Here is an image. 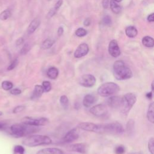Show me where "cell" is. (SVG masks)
Wrapping results in <instances>:
<instances>
[{
  "label": "cell",
  "instance_id": "e575fe53",
  "mask_svg": "<svg viewBox=\"0 0 154 154\" xmlns=\"http://www.w3.org/2000/svg\"><path fill=\"white\" fill-rule=\"evenodd\" d=\"M125 152V147L123 145L117 146L115 149V153L116 154H123Z\"/></svg>",
  "mask_w": 154,
  "mask_h": 154
},
{
  "label": "cell",
  "instance_id": "816d5d0a",
  "mask_svg": "<svg viewBox=\"0 0 154 154\" xmlns=\"http://www.w3.org/2000/svg\"><path fill=\"white\" fill-rule=\"evenodd\" d=\"M3 112H1V111H0V116H2L3 115Z\"/></svg>",
  "mask_w": 154,
  "mask_h": 154
},
{
  "label": "cell",
  "instance_id": "f546056e",
  "mask_svg": "<svg viewBox=\"0 0 154 154\" xmlns=\"http://www.w3.org/2000/svg\"><path fill=\"white\" fill-rule=\"evenodd\" d=\"M25 149L21 145H16L14 147L13 153L14 154H24Z\"/></svg>",
  "mask_w": 154,
  "mask_h": 154
},
{
  "label": "cell",
  "instance_id": "7bdbcfd3",
  "mask_svg": "<svg viewBox=\"0 0 154 154\" xmlns=\"http://www.w3.org/2000/svg\"><path fill=\"white\" fill-rule=\"evenodd\" d=\"M147 21L149 23H153L154 21V14L153 13H151L150 15H149L148 16Z\"/></svg>",
  "mask_w": 154,
  "mask_h": 154
},
{
  "label": "cell",
  "instance_id": "8d00e7d4",
  "mask_svg": "<svg viewBox=\"0 0 154 154\" xmlns=\"http://www.w3.org/2000/svg\"><path fill=\"white\" fill-rule=\"evenodd\" d=\"M30 46L29 44H25L21 50V52H20L21 54H22V55L26 54L30 51Z\"/></svg>",
  "mask_w": 154,
  "mask_h": 154
},
{
  "label": "cell",
  "instance_id": "277c9868",
  "mask_svg": "<svg viewBox=\"0 0 154 154\" xmlns=\"http://www.w3.org/2000/svg\"><path fill=\"white\" fill-rule=\"evenodd\" d=\"M136 101V96L132 93H128L122 96V103L119 108L122 114L127 115Z\"/></svg>",
  "mask_w": 154,
  "mask_h": 154
},
{
  "label": "cell",
  "instance_id": "1f68e13d",
  "mask_svg": "<svg viewBox=\"0 0 154 154\" xmlns=\"http://www.w3.org/2000/svg\"><path fill=\"white\" fill-rule=\"evenodd\" d=\"M148 150L150 154H154V139L151 137L148 141Z\"/></svg>",
  "mask_w": 154,
  "mask_h": 154
},
{
  "label": "cell",
  "instance_id": "4dcf8cb0",
  "mask_svg": "<svg viewBox=\"0 0 154 154\" xmlns=\"http://www.w3.org/2000/svg\"><path fill=\"white\" fill-rule=\"evenodd\" d=\"M87 34V31L83 28H79L77 29L75 31V34L76 36L80 37H84L85 36H86Z\"/></svg>",
  "mask_w": 154,
  "mask_h": 154
},
{
  "label": "cell",
  "instance_id": "5bb4252c",
  "mask_svg": "<svg viewBox=\"0 0 154 154\" xmlns=\"http://www.w3.org/2000/svg\"><path fill=\"white\" fill-rule=\"evenodd\" d=\"M107 102L111 108L119 109L122 103V97L119 96H111L107 100Z\"/></svg>",
  "mask_w": 154,
  "mask_h": 154
},
{
  "label": "cell",
  "instance_id": "2e32d148",
  "mask_svg": "<svg viewBox=\"0 0 154 154\" xmlns=\"http://www.w3.org/2000/svg\"><path fill=\"white\" fill-rule=\"evenodd\" d=\"M36 154H64L62 150L56 147L44 148L38 150Z\"/></svg>",
  "mask_w": 154,
  "mask_h": 154
},
{
  "label": "cell",
  "instance_id": "ba28073f",
  "mask_svg": "<svg viewBox=\"0 0 154 154\" xmlns=\"http://www.w3.org/2000/svg\"><path fill=\"white\" fill-rule=\"evenodd\" d=\"M96 82V78L92 74H84L78 80V83L81 86L87 88L93 87L95 85Z\"/></svg>",
  "mask_w": 154,
  "mask_h": 154
},
{
  "label": "cell",
  "instance_id": "e0dca14e",
  "mask_svg": "<svg viewBox=\"0 0 154 154\" xmlns=\"http://www.w3.org/2000/svg\"><path fill=\"white\" fill-rule=\"evenodd\" d=\"M96 100H97V99L96 98L94 95L92 94H86L84 97L83 104L85 107L89 108L91 107L92 105H93L96 102Z\"/></svg>",
  "mask_w": 154,
  "mask_h": 154
},
{
  "label": "cell",
  "instance_id": "7dc6e473",
  "mask_svg": "<svg viewBox=\"0 0 154 154\" xmlns=\"http://www.w3.org/2000/svg\"><path fill=\"white\" fill-rule=\"evenodd\" d=\"M153 85H154V82L153 81L152 82V84H151V90H152V92H153V90H154V88H153Z\"/></svg>",
  "mask_w": 154,
  "mask_h": 154
},
{
  "label": "cell",
  "instance_id": "ee69618b",
  "mask_svg": "<svg viewBox=\"0 0 154 154\" xmlns=\"http://www.w3.org/2000/svg\"><path fill=\"white\" fill-rule=\"evenodd\" d=\"M64 33V28L63 27H60L59 28V29H58V31H57V34L58 35H59V36H61Z\"/></svg>",
  "mask_w": 154,
  "mask_h": 154
},
{
  "label": "cell",
  "instance_id": "4fadbf2b",
  "mask_svg": "<svg viewBox=\"0 0 154 154\" xmlns=\"http://www.w3.org/2000/svg\"><path fill=\"white\" fill-rule=\"evenodd\" d=\"M89 51V48L87 44L83 43L80 44L76 49L74 52V57L76 59H80L86 55Z\"/></svg>",
  "mask_w": 154,
  "mask_h": 154
},
{
  "label": "cell",
  "instance_id": "5b68a950",
  "mask_svg": "<svg viewBox=\"0 0 154 154\" xmlns=\"http://www.w3.org/2000/svg\"><path fill=\"white\" fill-rule=\"evenodd\" d=\"M119 91L120 87L113 82L105 83L98 89V93L102 97H108L118 93Z\"/></svg>",
  "mask_w": 154,
  "mask_h": 154
},
{
  "label": "cell",
  "instance_id": "44dd1931",
  "mask_svg": "<svg viewBox=\"0 0 154 154\" xmlns=\"http://www.w3.org/2000/svg\"><path fill=\"white\" fill-rule=\"evenodd\" d=\"M59 70H58L55 67H52L48 69L46 72V75L48 76V78L52 80H55L56 79L58 76H59Z\"/></svg>",
  "mask_w": 154,
  "mask_h": 154
},
{
  "label": "cell",
  "instance_id": "4316f807",
  "mask_svg": "<svg viewBox=\"0 0 154 154\" xmlns=\"http://www.w3.org/2000/svg\"><path fill=\"white\" fill-rule=\"evenodd\" d=\"M60 102L62 105V106L65 108L67 109L68 107V104H69V100L68 98L65 95L62 96L60 98Z\"/></svg>",
  "mask_w": 154,
  "mask_h": 154
},
{
  "label": "cell",
  "instance_id": "9c48e42d",
  "mask_svg": "<svg viewBox=\"0 0 154 154\" xmlns=\"http://www.w3.org/2000/svg\"><path fill=\"white\" fill-rule=\"evenodd\" d=\"M90 112L94 116L96 117H104L108 114V109L105 105L100 104L92 107L90 109Z\"/></svg>",
  "mask_w": 154,
  "mask_h": 154
},
{
  "label": "cell",
  "instance_id": "681fc988",
  "mask_svg": "<svg viewBox=\"0 0 154 154\" xmlns=\"http://www.w3.org/2000/svg\"><path fill=\"white\" fill-rule=\"evenodd\" d=\"M3 127H4V125L0 123V129H3Z\"/></svg>",
  "mask_w": 154,
  "mask_h": 154
},
{
  "label": "cell",
  "instance_id": "ab89813d",
  "mask_svg": "<svg viewBox=\"0 0 154 154\" xmlns=\"http://www.w3.org/2000/svg\"><path fill=\"white\" fill-rule=\"evenodd\" d=\"M10 93L13 95H19L21 93V90L17 88L12 89L10 91Z\"/></svg>",
  "mask_w": 154,
  "mask_h": 154
},
{
  "label": "cell",
  "instance_id": "484cf974",
  "mask_svg": "<svg viewBox=\"0 0 154 154\" xmlns=\"http://www.w3.org/2000/svg\"><path fill=\"white\" fill-rule=\"evenodd\" d=\"M55 41L52 39V38H46L45 41H44L43 42V43L41 45V48L44 49H49L50 48H51L53 45L55 44Z\"/></svg>",
  "mask_w": 154,
  "mask_h": 154
},
{
  "label": "cell",
  "instance_id": "9a60e30c",
  "mask_svg": "<svg viewBox=\"0 0 154 154\" xmlns=\"http://www.w3.org/2000/svg\"><path fill=\"white\" fill-rule=\"evenodd\" d=\"M69 149L71 151L76 152L80 153H86L87 151V146L85 143H75L70 145Z\"/></svg>",
  "mask_w": 154,
  "mask_h": 154
},
{
  "label": "cell",
  "instance_id": "d6a6232c",
  "mask_svg": "<svg viewBox=\"0 0 154 154\" xmlns=\"http://www.w3.org/2000/svg\"><path fill=\"white\" fill-rule=\"evenodd\" d=\"M42 87L44 90V92H49L51 89H52V86H51V84L49 81H45L42 83Z\"/></svg>",
  "mask_w": 154,
  "mask_h": 154
},
{
  "label": "cell",
  "instance_id": "f1b7e54d",
  "mask_svg": "<svg viewBox=\"0 0 154 154\" xmlns=\"http://www.w3.org/2000/svg\"><path fill=\"white\" fill-rule=\"evenodd\" d=\"M11 16V12L9 10L7 9L4 10L1 14H0V19L3 21H5L7 19Z\"/></svg>",
  "mask_w": 154,
  "mask_h": 154
},
{
  "label": "cell",
  "instance_id": "7a4b0ae2",
  "mask_svg": "<svg viewBox=\"0 0 154 154\" xmlns=\"http://www.w3.org/2000/svg\"><path fill=\"white\" fill-rule=\"evenodd\" d=\"M36 127L37 126L27 125L24 123H16L11 126L10 130L13 136L16 137H22L37 131L38 129Z\"/></svg>",
  "mask_w": 154,
  "mask_h": 154
},
{
  "label": "cell",
  "instance_id": "30bf717a",
  "mask_svg": "<svg viewBox=\"0 0 154 154\" xmlns=\"http://www.w3.org/2000/svg\"><path fill=\"white\" fill-rule=\"evenodd\" d=\"M78 127L86 131L101 133V125H97L92 122H82L78 125Z\"/></svg>",
  "mask_w": 154,
  "mask_h": 154
},
{
  "label": "cell",
  "instance_id": "ac0fdd59",
  "mask_svg": "<svg viewBox=\"0 0 154 154\" xmlns=\"http://www.w3.org/2000/svg\"><path fill=\"white\" fill-rule=\"evenodd\" d=\"M44 93V90L42 86L36 85L34 86V89L33 90V92L31 96V99L34 100H37L38 98H40Z\"/></svg>",
  "mask_w": 154,
  "mask_h": 154
},
{
  "label": "cell",
  "instance_id": "8992f818",
  "mask_svg": "<svg viewBox=\"0 0 154 154\" xmlns=\"http://www.w3.org/2000/svg\"><path fill=\"white\" fill-rule=\"evenodd\" d=\"M125 130L122 124L118 122L101 125V133H107L113 135H121Z\"/></svg>",
  "mask_w": 154,
  "mask_h": 154
},
{
  "label": "cell",
  "instance_id": "7402d4cb",
  "mask_svg": "<svg viewBox=\"0 0 154 154\" xmlns=\"http://www.w3.org/2000/svg\"><path fill=\"white\" fill-rule=\"evenodd\" d=\"M125 33L128 37L134 38L137 36L138 31L136 27L133 26H129L125 29Z\"/></svg>",
  "mask_w": 154,
  "mask_h": 154
},
{
  "label": "cell",
  "instance_id": "3957f363",
  "mask_svg": "<svg viewBox=\"0 0 154 154\" xmlns=\"http://www.w3.org/2000/svg\"><path fill=\"white\" fill-rule=\"evenodd\" d=\"M23 143L28 147H36L41 145H49L52 143V140L49 137L43 135H33L25 138Z\"/></svg>",
  "mask_w": 154,
  "mask_h": 154
},
{
  "label": "cell",
  "instance_id": "83f0119b",
  "mask_svg": "<svg viewBox=\"0 0 154 154\" xmlns=\"http://www.w3.org/2000/svg\"><path fill=\"white\" fill-rule=\"evenodd\" d=\"M1 86L4 90H10L12 89H13V84L10 81H4L1 84Z\"/></svg>",
  "mask_w": 154,
  "mask_h": 154
},
{
  "label": "cell",
  "instance_id": "603a6c76",
  "mask_svg": "<svg viewBox=\"0 0 154 154\" xmlns=\"http://www.w3.org/2000/svg\"><path fill=\"white\" fill-rule=\"evenodd\" d=\"M153 108H154L153 102H152L149 105V108H148L147 112V118L148 121L152 123H153V122H154V115H153L154 111H153Z\"/></svg>",
  "mask_w": 154,
  "mask_h": 154
},
{
  "label": "cell",
  "instance_id": "52a82bcc",
  "mask_svg": "<svg viewBox=\"0 0 154 154\" xmlns=\"http://www.w3.org/2000/svg\"><path fill=\"white\" fill-rule=\"evenodd\" d=\"M22 122L27 125L41 126L47 125L49 123V120L46 118H34L31 117H25L22 119Z\"/></svg>",
  "mask_w": 154,
  "mask_h": 154
},
{
  "label": "cell",
  "instance_id": "c3c4849f",
  "mask_svg": "<svg viewBox=\"0 0 154 154\" xmlns=\"http://www.w3.org/2000/svg\"><path fill=\"white\" fill-rule=\"evenodd\" d=\"M128 154H143L142 152H133V153H130Z\"/></svg>",
  "mask_w": 154,
  "mask_h": 154
},
{
  "label": "cell",
  "instance_id": "b9f144b4",
  "mask_svg": "<svg viewBox=\"0 0 154 154\" xmlns=\"http://www.w3.org/2000/svg\"><path fill=\"white\" fill-rule=\"evenodd\" d=\"M109 0H102V6L104 7V9H106L108 8V6H109Z\"/></svg>",
  "mask_w": 154,
  "mask_h": 154
},
{
  "label": "cell",
  "instance_id": "60d3db41",
  "mask_svg": "<svg viewBox=\"0 0 154 154\" xmlns=\"http://www.w3.org/2000/svg\"><path fill=\"white\" fill-rule=\"evenodd\" d=\"M24 39L23 37H20L17 39V41H16V46H19L22 45L23 44H24Z\"/></svg>",
  "mask_w": 154,
  "mask_h": 154
},
{
  "label": "cell",
  "instance_id": "bcb514c9",
  "mask_svg": "<svg viewBox=\"0 0 154 154\" xmlns=\"http://www.w3.org/2000/svg\"><path fill=\"white\" fill-rule=\"evenodd\" d=\"M146 97L148 99V100H151L153 97V92L151 91L150 92H148L146 93Z\"/></svg>",
  "mask_w": 154,
  "mask_h": 154
},
{
  "label": "cell",
  "instance_id": "f6af8a7d",
  "mask_svg": "<svg viewBox=\"0 0 154 154\" xmlns=\"http://www.w3.org/2000/svg\"><path fill=\"white\" fill-rule=\"evenodd\" d=\"M90 24H91L90 19V18H86L84 20V25L85 26L87 27V26H89L90 25Z\"/></svg>",
  "mask_w": 154,
  "mask_h": 154
},
{
  "label": "cell",
  "instance_id": "d590c367",
  "mask_svg": "<svg viewBox=\"0 0 154 154\" xmlns=\"http://www.w3.org/2000/svg\"><path fill=\"white\" fill-rule=\"evenodd\" d=\"M102 23L105 25H110L111 24V19L110 16H105L102 19Z\"/></svg>",
  "mask_w": 154,
  "mask_h": 154
},
{
  "label": "cell",
  "instance_id": "cb8c5ba5",
  "mask_svg": "<svg viewBox=\"0 0 154 154\" xmlns=\"http://www.w3.org/2000/svg\"><path fill=\"white\" fill-rule=\"evenodd\" d=\"M142 44L147 48H153L154 46L153 38L150 36H145L143 38Z\"/></svg>",
  "mask_w": 154,
  "mask_h": 154
},
{
  "label": "cell",
  "instance_id": "6da1fadb",
  "mask_svg": "<svg viewBox=\"0 0 154 154\" xmlns=\"http://www.w3.org/2000/svg\"><path fill=\"white\" fill-rule=\"evenodd\" d=\"M113 73L116 79L126 80L132 78V72L122 60L115 62L113 65Z\"/></svg>",
  "mask_w": 154,
  "mask_h": 154
},
{
  "label": "cell",
  "instance_id": "ffe728a7",
  "mask_svg": "<svg viewBox=\"0 0 154 154\" xmlns=\"http://www.w3.org/2000/svg\"><path fill=\"white\" fill-rule=\"evenodd\" d=\"M63 0H59L56 4H55V6L54 8H52L49 12L48 13L47 15H46V18L47 19H51L52 16H54L56 13L57 12V11L59 10V9H60V7L62 6V5L63 4Z\"/></svg>",
  "mask_w": 154,
  "mask_h": 154
},
{
  "label": "cell",
  "instance_id": "d4e9b609",
  "mask_svg": "<svg viewBox=\"0 0 154 154\" xmlns=\"http://www.w3.org/2000/svg\"><path fill=\"white\" fill-rule=\"evenodd\" d=\"M109 3H110V8L114 13L119 14L121 13L122 9L121 6L116 3V2H115L114 0H111Z\"/></svg>",
  "mask_w": 154,
  "mask_h": 154
},
{
  "label": "cell",
  "instance_id": "f907efd6",
  "mask_svg": "<svg viewBox=\"0 0 154 154\" xmlns=\"http://www.w3.org/2000/svg\"><path fill=\"white\" fill-rule=\"evenodd\" d=\"M114 1L115 2H117V3H119V2H121L122 0H114Z\"/></svg>",
  "mask_w": 154,
  "mask_h": 154
},
{
  "label": "cell",
  "instance_id": "d6986e66",
  "mask_svg": "<svg viewBox=\"0 0 154 154\" xmlns=\"http://www.w3.org/2000/svg\"><path fill=\"white\" fill-rule=\"evenodd\" d=\"M40 24H41V21L38 18H35L34 19H33L28 27L27 29L28 34H33L38 27V26H39Z\"/></svg>",
  "mask_w": 154,
  "mask_h": 154
},
{
  "label": "cell",
  "instance_id": "8fae6325",
  "mask_svg": "<svg viewBox=\"0 0 154 154\" xmlns=\"http://www.w3.org/2000/svg\"><path fill=\"white\" fill-rule=\"evenodd\" d=\"M80 136V128L78 127L74 128L68 131L63 137L65 143H71L78 139Z\"/></svg>",
  "mask_w": 154,
  "mask_h": 154
},
{
  "label": "cell",
  "instance_id": "836d02e7",
  "mask_svg": "<svg viewBox=\"0 0 154 154\" xmlns=\"http://www.w3.org/2000/svg\"><path fill=\"white\" fill-rule=\"evenodd\" d=\"M126 129L128 133L132 132V130L134 129V121L132 119H131L128 121L127 126H126Z\"/></svg>",
  "mask_w": 154,
  "mask_h": 154
},
{
  "label": "cell",
  "instance_id": "7c38bea8",
  "mask_svg": "<svg viewBox=\"0 0 154 154\" xmlns=\"http://www.w3.org/2000/svg\"><path fill=\"white\" fill-rule=\"evenodd\" d=\"M109 54L114 58L118 57L121 55V50L118 42L116 40H112L108 45Z\"/></svg>",
  "mask_w": 154,
  "mask_h": 154
},
{
  "label": "cell",
  "instance_id": "f35d334b",
  "mask_svg": "<svg viewBox=\"0 0 154 154\" xmlns=\"http://www.w3.org/2000/svg\"><path fill=\"white\" fill-rule=\"evenodd\" d=\"M25 106L24 105H19V106H17L13 110V113L15 114H17V113H21L22 112L23 110H24L25 109Z\"/></svg>",
  "mask_w": 154,
  "mask_h": 154
},
{
  "label": "cell",
  "instance_id": "74e56055",
  "mask_svg": "<svg viewBox=\"0 0 154 154\" xmlns=\"http://www.w3.org/2000/svg\"><path fill=\"white\" fill-rule=\"evenodd\" d=\"M18 63H19L18 60H17V59H15V60L12 62V63L9 65V66L7 68V70H13V69H15V68L17 66V65H18Z\"/></svg>",
  "mask_w": 154,
  "mask_h": 154
}]
</instances>
